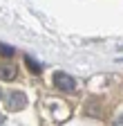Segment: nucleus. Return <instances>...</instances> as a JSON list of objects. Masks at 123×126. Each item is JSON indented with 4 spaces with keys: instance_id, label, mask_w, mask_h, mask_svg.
I'll use <instances>...</instances> for the list:
<instances>
[{
    "instance_id": "5",
    "label": "nucleus",
    "mask_w": 123,
    "mask_h": 126,
    "mask_svg": "<svg viewBox=\"0 0 123 126\" xmlns=\"http://www.w3.org/2000/svg\"><path fill=\"white\" fill-rule=\"evenodd\" d=\"M13 47L11 45H7V43H0V56H13Z\"/></svg>"
},
{
    "instance_id": "4",
    "label": "nucleus",
    "mask_w": 123,
    "mask_h": 126,
    "mask_svg": "<svg viewBox=\"0 0 123 126\" xmlns=\"http://www.w3.org/2000/svg\"><path fill=\"white\" fill-rule=\"evenodd\" d=\"M25 63H27V68L32 70L34 74H40V72H43V68H40V63H38V61H34L32 56H25Z\"/></svg>"
},
{
    "instance_id": "2",
    "label": "nucleus",
    "mask_w": 123,
    "mask_h": 126,
    "mask_svg": "<svg viewBox=\"0 0 123 126\" xmlns=\"http://www.w3.org/2000/svg\"><path fill=\"white\" fill-rule=\"evenodd\" d=\"M25 106H27L25 92H11L9 97H7V108L9 110H22Z\"/></svg>"
},
{
    "instance_id": "1",
    "label": "nucleus",
    "mask_w": 123,
    "mask_h": 126,
    "mask_svg": "<svg viewBox=\"0 0 123 126\" xmlns=\"http://www.w3.org/2000/svg\"><path fill=\"white\" fill-rule=\"evenodd\" d=\"M54 83L63 92H74L76 90V79L72 74H65V72H54Z\"/></svg>"
},
{
    "instance_id": "3",
    "label": "nucleus",
    "mask_w": 123,
    "mask_h": 126,
    "mask_svg": "<svg viewBox=\"0 0 123 126\" xmlns=\"http://www.w3.org/2000/svg\"><path fill=\"white\" fill-rule=\"evenodd\" d=\"M16 74H18V68L11 61L0 63V81H11V79H16Z\"/></svg>"
},
{
    "instance_id": "6",
    "label": "nucleus",
    "mask_w": 123,
    "mask_h": 126,
    "mask_svg": "<svg viewBox=\"0 0 123 126\" xmlns=\"http://www.w3.org/2000/svg\"><path fill=\"white\" fill-rule=\"evenodd\" d=\"M114 126H123V115H121V117H119V119L114 122Z\"/></svg>"
}]
</instances>
